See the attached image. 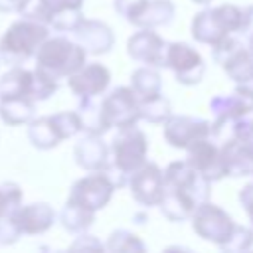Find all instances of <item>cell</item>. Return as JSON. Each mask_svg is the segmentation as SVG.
<instances>
[{
	"label": "cell",
	"mask_w": 253,
	"mask_h": 253,
	"mask_svg": "<svg viewBox=\"0 0 253 253\" xmlns=\"http://www.w3.org/2000/svg\"><path fill=\"white\" fill-rule=\"evenodd\" d=\"M85 249H87V251H103L105 245H103L95 235L83 231V233H77L75 241L69 245V251H85Z\"/></svg>",
	"instance_id": "37"
},
{
	"label": "cell",
	"mask_w": 253,
	"mask_h": 253,
	"mask_svg": "<svg viewBox=\"0 0 253 253\" xmlns=\"http://www.w3.org/2000/svg\"><path fill=\"white\" fill-rule=\"evenodd\" d=\"M176 16V6L170 0H146L134 18L132 26L136 28H162L168 26Z\"/></svg>",
	"instance_id": "22"
},
{
	"label": "cell",
	"mask_w": 253,
	"mask_h": 253,
	"mask_svg": "<svg viewBox=\"0 0 253 253\" xmlns=\"http://www.w3.org/2000/svg\"><path fill=\"white\" fill-rule=\"evenodd\" d=\"M192 2H194V4H200V6H208L211 0H192Z\"/></svg>",
	"instance_id": "43"
},
{
	"label": "cell",
	"mask_w": 253,
	"mask_h": 253,
	"mask_svg": "<svg viewBox=\"0 0 253 253\" xmlns=\"http://www.w3.org/2000/svg\"><path fill=\"white\" fill-rule=\"evenodd\" d=\"M59 223H61V227H63L65 231L77 235V233L87 231V229L95 223V211L83 208V206L77 204V202L67 200L65 206H63L61 211H59Z\"/></svg>",
	"instance_id": "26"
},
{
	"label": "cell",
	"mask_w": 253,
	"mask_h": 253,
	"mask_svg": "<svg viewBox=\"0 0 253 253\" xmlns=\"http://www.w3.org/2000/svg\"><path fill=\"white\" fill-rule=\"evenodd\" d=\"M115 190L117 188L111 184V180L105 176V172L99 170V172H91V174L75 180L71 190H69L67 200L77 202L83 208L97 213L99 210H103L111 202Z\"/></svg>",
	"instance_id": "8"
},
{
	"label": "cell",
	"mask_w": 253,
	"mask_h": 253,
	"mask_svg": "<svg viewBox=\"0 0 253 253\" xmlns=\"http://www.w3.org/2000/svg\"><path fill=\"white\" fill-rule=\"evenodd\" d=\"M36 117V101L30 97L0 101V119L8 126L28 125Z\"/></svg>",
	"instance_id": "25"
},
{
	"label": "cell",
	"mask_w": 253,
	"mask_h": 253,
	"mask_svg": "<svg viewBox=\"0 0 253 253\" xmlns=\"http://www.w3.org/2000/svg\"><path fill=\"white\" fill-rule=\"evenodd\" d=\"M164 67H168L180 85H198L206 73V61L198 49L186 42L166 43Z\"/></svg>",
	"instance_id": "5"
},
{
	"label": "cell",
	"mask_w": 253,
	"mask_h": 253,
	"mask_svg": "<svg viewBox=\"0 0 253 253\" xmlns=\"http://www.w3.org/2000/svg\"><path fill=\"white\" fill-rule=\"evenodd\" d=\"M247 49L251 51V55H253V36H249L247 38Z\"/></svg>",
	"instance_id": "42"
},
{
	"label": "cell",
	"mask_w": 253,
	"mask_h": 253,
	"mask_svg": "<svg viewBox=\"0 0 253 253\" xmlns=\"http://www.w3.org/2000/svg\"><path fill=\"white\" fill-rule=\"evenodd\" d=\"M34 57L36 67H40L55 79H65L87 61L85 49L65 36H47Z\"/></svg>",
	"instance_id": "2"
},
{
	"label": "cell",
	"mask_w": 253,
	"mask_h": 253,
	"mask_svg": "<svg viewBox=\"0 0 253 253\" xmlns=\"http://www.w3.org/2000/svg\"><path fill=\"white\" fill-rule=\"evenodd\" d=\"M71 34L75 38L73 42H77L85 49L87 55H105L115 45L113 30L105 22H101V20L83 18Z\"/></svg>",
	"instance_id": "14"
},
{
	"label": "cell",
	"mask_w": 253,
	"mask_h": 253,
	"mask_svg": "<svg viewBox=\"0 0 253 253\" xmlns=\"http://www.w3.org/2000/svg\"><path fill=\"white\" fill-rule=\"evenodd\" d=\"M210 111L213 113V117H219V115L233 117V119L247 117L253 111V89L245 85H235L233 93L211 97Z\"/></svg>",
	"instance_id": "18"
},
{
	"label": "cell",
	"mask_w": 253,
	"mask_h": 253,
	"mask_svg": "<svg viewBox=\"0 0 253 253\" xmlns=\"http://www.w3.org/2000/svg\"><path fill=\"white\" fill-rule=\"evenodd\" d=\"M103 245H105V251H113V253H142V251H146L144 241L128 229L111 231Z\"/></svg>",
	"instance_id": "29"
},
{
	"label": "cell",
	"mask_w": 253,
	"mask_h": 253,
	"mask_svg": "<svg viewBox=\"0 0 253 253\" xmlns=\"http://www.w3.org/2000/svg\"><path fill=\"white\" fill-rule=\"evenodd\" d=\"M138 115L146 123L162 125L172 115V103L162 93L152 95V97H146V99H140L138 101Z\"/></svg>",
	"instance_id": "28"
},
{
	"label": "cell",
	"mask_w": 253,
	"mask_h": 253,
	"mask_svg": "<svg viewBox=\"0 0 253 253\" xmlns=\"http://www.w3.org/2000/svg\"><path fill=\"white\" fill-rule=\"evenodd\" d=\"M49 36V26L20 18L12 22L0 38V61L8 65H22L32 59L42 45V42Z\"/></svg>",
	"instance_id": "1"
},
{
	"label": "cell",
	"mask_w": 253,
	"mask_h": 253,
	"mask_svg": "<svg viewBox=\"0 0 253 253\" xmlns=\"http://www.w3.org/2000/svg\"><path fill=\"white\" fill-rule=\"evenodd\" d=\"M144 2L146 0H113V6H115V12L121 18H125L128 24H132Z\"/></svg>",
	"instance_id": "36"
},
{
	"label": "cell",
	"mask_w": 253,
	"mask_h": 253,
	"mask_svg": "<svg viewBox=\"0 0 253 253\" xmlns=\"http://www.w3.org/2000/svg\"><path fill=\"white\" fill-rule=\"evenodd\" d=\"M81 20H83L81 8H63V10H59V12H55L51 16L49 30H55V32H73Z\"/></svg>",
	"instance_id": "32"
},
{
	"label": "cell",
	"mask_w": 253,
	"mask_h": 253,
	"mask_svg": "<svg viewBox=\"0 0 253 253\" xmlns=\"http://www.w3.org/2000/svg\"><path fill=\"white\" fill-rule=\"evenodd\" d=\"M251 245H253L251 227L233 223L231 231L227 233V237H225L217 247H219L221 251H227V253H239V251H247Z\"/></svg>",
	"instance_id": "30"
},
{
	"label": "cell",
	"mask_w": 253,
	"mask_h": 253,
	"mask_svg": "<svg viewBox=\"0 0 253 253\" xmlns=\"http://www.w3.org/2000/svg\"><path fill=\"white\" fill-rule=\"evenodd\" d=\"M14 219L22 235H42L55 223V211L47 202H32L26 206L20 204V208L14 211Z\"/></svg>",
	"instance_id": "15"
},
{
	"label": "cell",
	"mask_w": 253,
	"mask_h": 253,
	"mask_svg": "<svg viewBox=\"0 0 253 253\" xmlns=\"http://www.w3.org/2000/svg\"><path fill=\"white\" fill-rule=\"evenodd\" d=\"M32 81H34L32 69H26L22 65H12L0 77V101L20 99V97L34 99L32 97Z\"/></svg>",
	"instance_id": "21"
},
{
	"label": "cell",
	"mask_w": 253,
	"mask_h": 253,
	"mask_svg": "<svg viewBox=\"0 0 253 253\" xmlns=\"http://www.w3.org/2000/svg\"><path fill=\"white\" fill-rule=\"evenodd\" d=\"M164 140L174 148H188L198 138L210 136V123L190 115H170L164 123Z\"/></svg>",
	"instance_id": "12"
},
{
	"label": "cell",
	"mask_w": 253,
	"mask_h": 253,
	"mask_svg": "<svg viewBox=\"0 0 253 253\" xmlns=\"http://www.w3.org/2000/svg\"><path fill=\"white\" fill-rule=\"evenodd\" d=\"M251 233H253V225H251Z\"/></svg>",
	"instance_id": "44"
},
{
	"label": "cell",
	"mask_w": 253,
	"mask_h": 253,
	"mask_svg": "<svg viewBox=\"0 0 253 253\" xmlns=\"http://www.w3.org/2000/svg\"><path fill=\"white\" fill-rule=\"evenodd\" d=\"M34 73V81H32V97L34 101H47L51 95H55V91L59 89V79L51 77L49 73L42 71L40 67L32 69Z\"/></svg>",
	"instance_id": "31"
},
{
	"label": "cell",
	"mask_w": 253,
	"mask_h": 253,
	"mask_svg": "<svg viewBox=\"0 0 253 253\" xmlns=\"http://www.w3.org/2000/svg\"><path fill=\"white\" fill-rule=\"evenodd\" d=\"M237 34L243 38L253 36V6L241 8V26H239Z\"/></svg>",
	"instance_id": "40"
},
{
	"label": "cell",
	"mask_w": 253,
	"mask_h": 253,
	"mask_svg": "<svg viewBox=\"0 0 253 253\" xmlns=\"http://www.w3.org/2000/svg\"><path fill=\"white\" fill-rule=\"evenodd\" d=\"M103 115L111 128H126L140 121L138 99L130 87L119 85L101 99Z\"/></svg>",
	"instance_id": "6"
},
{
	"label": "cell",
	"mask_w": 253,
	"mask_h": 253,
	"mask_svg": "<svg viewBox=\"0 0 253 253\" xmlns=\"http://www.w3.org/2000/svg\"><path fill=\"white\" fill-rule=\"evenodd\" d=\"M192 38L198 42V43H206V45H213L217 43L221 38L227 36V32L221 28V24L217 22L215 14H213V8H204L200 10L194 20H192Z\"/></svg>",
	"instance_id": "24"
},
{
	"label": "cell",
	"mask_w": 253,
	"mask_h": 253,
	"mask_svg": "<svg viewBox=\"0 0 253 253\" xmlns=\"http://www.w3.org/2000/svg\"><path fill=\"white\" fill-rule=\"evenodd\" d=\"M146 152H148L146 134L136 125L126 128H117V134L113 136L109 146V162L130 178V174L136 172L146 162Z\"/></svg>",
	"instance_id": "4"
},
{
	"label": "cell",
	"mask_w": 253,
	"mask_h": 253,
	"mask_svg": "<svg viewBox=\"0 0 253 253\" xmlns=\"http://www.w3.org/2000/svg\"><path fill=\"white\" fill-rule=\"evenodd\" d=\"M22 188L16 182L0 184V215L14 213L22 204Z\"/></svg>",
	"instance_id": "33"
},
{
	"label": "cell",
	"mask_w": 253,
	"mask_h": 253,
	"mask_svg": "<svg viewBox=\"0 0 253 253\" xmlns=\"http://www.w3.org/2000/svg\"><path fill=\"white\" fill-rule=\"evenodd\" d=\"M219 67L227 73V77L235 85H245V87L253 89V55L243 43L239 47H235L219 63Z\"/></svg>",
	"instance_id": "19"
},
{
	"label": "cell",
	"mask_w": 253,
	"mask_h": 253,
	"mask_svg": "<svg viewBox=\"0 0 253 253\" xmlns=\"http://www.w3.org/2000/svg\"><path fill=\"white\" fill-rule=\"evenodd\" d=\"M210 184L204 176H198L190 186H164L162 200L158 202L162 215L176 223L190 219L192 211L210 200Z\"/></svg>",
	"instance_id": "3"
},
{
	"label": "cell",
	"mask_w": 253,
	"mask_h": 253,
	"mask_svg": "<svg viewBox=\"0 0 253 253\" xmlns=\"http://www.w3.org/2000/svg\"><path fill=\"white\" fill-rule=\"evenodd\" d=\"M235 138L245 140V142H253V119L241 117L235 125Z\"/></svg>",
	"instance_id": "39"
},
{
	"label": "cell",
	"mask_w": 253,
	"mask_h": 253,
	"mask_svg": "<svg viewBox=\"0 0 253 253\" xmlns=\"http://www.w3.org/2000/svg\"><path fill=\"white\" fill-rule=\"evenodd\" d=\"M166 43L168 42H164V38L152 28H138V32H134L126 42V53L130 59L158 69L164 67Z\"/></svg>",
	"instance_id": "13"
},
{
	"label": "cell",
	"mask_w": 253,
	"mask_h": 253,
	"mask_svg": "<svg viewBox=\"0 0 253 253\" xmlns=\"http://www.w3.org/2000/svg\"><path fill=\"white\" fill-rule=\"evenodd\" d=\"M28 140L38 150H51L59 142H63V136L53 121V115L34 117L28 123Z\"/></svg>",
	"instance_id": "20"
},
{
	"label": "cell",
	"mask_w": 253,
	"mask_h": 253,
	"mask_svg": "<svg viewBox=\"0 0 253 253\" xmlns=\"http://www.w3.org/2000/svg\"><path fill=\"white\" fill-rule=\"evenodd\" d=\"M132 198L144 206V208H154L162 200L164 194V180H162V170L154 162H144L136 172L130 174L128 184Z\"/></svg>",
	"instance_id": "11"
},
{
	"label": "cell",
	"mask_w": 253,
	"mask_h": 253,
	"mask_svg": "<svg viewBox=\"0 0 253 253\" xmlns=\"http://www.w3.org/2000/svg\"><path fill=\"white\" fill-rule=\"evenodd\" d=\"M130 89L134 91L136 99H146L152 95H158L162 91V77L156 67L142 65L130 75Z\"/></svg>",
	"instance_id": "27"
},
{
	"label": "cell",
	"mask_w": 253,
	"mask_h": 253,
	"mask_svg": "<svg viewBox=\"0 0 253 253\" xmlns=\"http://www.w3.org/2000/svg\"><path fill=\"white\" fill-rule=\"evenodd\" d=\"M219 148H221L225 176H233V178L253 176V142L231 138L219 144Z\"/></svg>",
	"instance_id": "17"
},
{
	"label": "cell",
	"mask_w": 253,
	"mask_h": 253,
	"mask_svg": "<svg viewBox=\"0 0 253 253\" xmlns=\"http://www.w3.org/2000/svg\"><path fill=\"white\" fill-rule=\"evenodd\" d=\"M67 87L77 99H89V97H101L107 93L111 85V71L107 65L93 61V63H83L77 71L65 77Z\"/></svg>",
	"instance_id": "10"
},
{
	"label": "cell",
	"mask_w": 253,
	"mask_h": 253,
	"mask_svg": "<svg viewBox=\"0 0 253 253\" xmlns=\"http://www.w3.org/2000/svg\"><path fill=\"white\" fill-rule=\"evenodd\" d=\"M26 4V0H0V12L10 14V12H20V8Z\"/></svg>",
	"instance_id": "41"
},
{
	"label": "cell",
	"mask_w": 253,
	"mask_h": 253,
	"mask_svg": "<svg viewBox=\"0 0 253 253\" xmlns=\"http://www.w3.org/2000/svg\"><path fill=\"white\" fill-rule=\"evenodd\" d=\"M22 237V231L14 219V213L0 215V245H12Z\"/></svg>",
	"instance_id": "35"
},
{
	"label": "cell",
	"mask_w": 253,
	"mask_h": 253,
	"mask_svg": "<svg viewBox=\"0 0 253 253\" xmlns=\"http://www.w3.org/2000/svg\"><path fill=\"white\" fill-rule=\"evenodd\" d=\"M190 219H192V227H194L196 235L206 241H211L215 245H219L233 227L231 215L223 208L211 204L210 200L202 202L192 211Z\"/></svg>",
	"instance_id": "7"
},
{
	"label": "cell",
	"mask_w": 253,
	"mask_h": 253,
	"mask_svg": "<svg viewBox=\"0 0 253 253\" xmlns=\"http://www.w3.org/2000/svg\"><path fill=\"white\" fill-rule=\"evenodd\" d=\"M186 162L208 182H219L221 178H225L221 148L210 136L198 138L186 148Z\"/></svg>",
	"instance_id": "9"
},
{
	"label": "cell",
	"mask_w": 253,
	"mask_h": 253,
	"mask_svg": "<svg viewBox=\"0 0 253 253\" xmlns=\"http://www.w3.org/2000/svg\"><path fill=\"white\" fill-rule=\"evenodd\" d=\"M239 204L243 206V210H245V213H247V217L253 225V182L245 184L239 190Z\"/></svg>",
	"instance_id": "38"
},
{
	"label": "cell",
	"mask_w": 253,
	"mask_h": 253,
	"mask_svg": "<svg viewBox=\"0 0 253 253\" xmlns=\"http://www.w3.org/2000/svg\"><path fill=\"white\" fill-rule=\"evenodd\" d=\"M213 14L217 18V22L221 24V28L227 34H237L239 26H241V8L233 6V4H221L217 8H213Z\"/></svg>",
	"instance_id": "34"
},
{
	"label": "cell",
	"mask_w": 253,
	"mask_h": 253,
	"mask_svg": "<svg viewBox=\"0 0 253 253\" xmlns=\"http://www.w3.org/2000/svg\"><path fill=\"white\" fill-rule=\"evenodd\" d=\"M79 123H81V132L85 134H97L103 136L111 126L103 115L101 101L99 97H89V99H79V105L75 109Z\"/></svg>",
	"instance_id": "23"
},
{
	"label": "cell",
	"mask_w": 253,
	"mask_h": 253,
	"mask_svg": "<svg viewBox=\"0 0 253 253\" xmlns=\"http://www.w3.org/2000/svg\"><path fill=\"white\" fill-rule=\"evenodd\" d=\"M73 158L79 168L85 172H99L109 164V144L103 136L85 134L73 146Z\"/></svg>",
	"instance_id": "16"
}]
</instances>
